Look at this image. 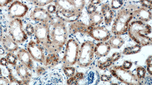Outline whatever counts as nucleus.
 Here are the masks:
<instances>
[{
    "mask_svg": "<svg viewBox=\"0 0 152 85\" xmlns=\"http://www.w3.org/2000/svg\"><path fill=\"white\" fill-rule=\"evenodd\" d=\"M56 12L58 19L64 22L72 23L81 17L85 6V1H55Z\"/></svg>",
    "mask_w": 152,
    "mask_h": 85,
    "instance_id": "obj_1",
    "label": "nucleus"
},
{
    "mask_svg": "<svg viewBox=\"0 0 152 85\" xmlns=\"http://www.w3.org/2000/svg\"><path fill=\"white\" fill-rule=\"evenodd\" d=\"M49 44L47 52L49 53L60 52L66 42L67 30L64 22L58 19H53L49 24Z\"/></svg>",
    "mask_w": 152,
    "mask_h": 85,
    "instance_id": "obj_2",
    "label": "nucleus"
},
{
    "mask_svg": "<svg viewBox=\"0 0 152 85\" xmlns=\"http://www.w3.org/2000/svg\"><path fill=\"white\" fill-rule=\"evenodd\" d=\"M127 31L130 37L141 46L152 44L151 27L146 23L138 20L132 21Z\"/></svg>",
    "mask_w": 152,
    "mask_h": 85,
    "instance_id": "obj_3",
    "label": "nucleus"
},
{
    "mask_svg": "<svg viewBox=\"0 0 152 85\" xmlns=\"http://www.w3.org/2000/svg\"><path fill=\"white\" fill-rule=\"evenodd\" d=\"M133 17L132 13L128 9H120L112 25V33L115 35L124 34L128 30L129 24Z\"/></svg>",
    "mask_w": 152,
    "mask_h": 85,
    "instance_id": "obj_4",
    "label": "nucleus"
},
{
    "mask_svg": "<svg viewBox=\"0 0 152 85\" xmlns=\"http://www.w3.org/2000/svg\"><path fill=\"white\" fill-rule=\"evenodd\" d=\"M95 45L93 42H84L80 47L77 63L81 67L85 68L90 65L94 60Z\"/></svg>",
    "mask_w": 152,
    "mask_h": 85,
    "instance_id": "obj_5",
    "label": "nucleus"
},
{
    "mask_svg": "<svg viewBox=\"0 0 152 85\" xmlns=\"http://www.w3.org/2000/svg\"><path fill=\"white\" fill-rule=\"evenodd\" d=\"M110 72L113 76L126 85H141V81L135 74L121 66H113L110 69Z\"/></svg>",
    "mask_w": 152,
    "mask_h": 85,
    "instance_id": "obj_6",
    "label": "nucleus"
},
{
    "mask_svg": "<svg viewBox=\"0 0 152 85\" xmlns=\"http://www.w3.org/2000/svg\"><path fill=\"white\" fill-rule=\"evenodd\" d=\"M79 48L78 43L75 39L68 40L62 60L63 67L72 66L77 63Z\"/></svg>",
    "mask_w": 152,
    "mask_h": 85,
    "instance_id": "obj_7",
    "label": "nucleus"
},
{
    "mask_svg": "<svg viewBox=\"0 0 152 85\" xmlns=\"http://www.w3.org/2000/svg\"><path fill=\"white\" fill-rule=\"evenodd\" d=\"M23 27V22L19 18L13 19L8 25L7 31L9 35L17 44H22L28 39Z\"/></svg>",
    "mask_w": 152,
    "mask_h": 85,
    "instance_id": "obj_8",
    "label": "nucleus"
},
{
    "mask_svg": "<svg viewBox=\"0 0 152 85\" xmlns=\"http://www.w3.org/2000/svg\"><path fill=\"white\" fill-rule=\"evenodd\" d=\"M49 24L50 23L39 22L34 27L36 42L47 51L49 44Z\"/></svg>",
    "mask_w": 152,
    "mask_h": 85,
    "instance_id": "obj_9",
    "label": "nucleus"
},
{
    "mask_svg": "<svg viewBox=\"0 0 152 85\" xmlns=\"http://www.w3.org/2000/svg\"><path fill=\"white\" fill-rule=\"evenodd\" d=\"M27 51L32 60L41 63H44L46 56L44 48L36 42L31 40L27 46Z\"/></svg>",
    "mask_w": 152,
    "mask_h": 85,
    "instance_id": "obj_10",
    "label": "nucleus"
},
{
    "mask_svg": "<svg viewBox=\"0 0 152 85\" xmlns=\"http://www.w3.org/2000/svg\"><path fill=\"white\" fill-rule=\"evenodd\" d=\"M28 10V6L19 1H13L8 9L9 17L13 19L21 18L25 16Z\"/></svg>",
    "mask_w": 152,
    "mask_h": 85,
    "instance_id": "obj_11",
    "label": "nucleus"
},
{
    "mask_svg": "<svg viewBox=\"0 0 152 85\" xmlns=\"http://www.w3.org/2000/svg\"><path fill=\"white\" fill-rule=\"evenodd\" d=\"M128 9L132 13L133 17H135L138 21L147 22L152 19V13L150 9L142 6L130 5L127 6Z\"/></svg>",
    "mask_w": 152,
    "mask_h": 85,
    "instance_id": "obj_12",
    "label": "nucleus"
},
{
    "mask_svg": "<svg viewBox=\"0 0 152 85\" xmlns=\"http://www.w3.org/2000/svg\"><path fill=\"white\" fill-rule=\"evenodd\" d=\"M88 34L95 40L100 42H105L109 40L110 33L105 27H93L89 25Z\"/></svg>",
    "mask_w": 152,
    "mask_h": 85,
    "instance_id": "obj_13",
    "label": "nucleus"
},
{
    "mask_svg": "<svg viewBox=\"0 0 152 85\" xmlns=\"http://www.w3.org/2000/svg\"><path fill=\"white\" fill-rule=\"evenodd\" d=\"M30 17L33 21L40 22L50 23L53 19L46 9L42 7L36 8L31 11Z\"/></svg>",
    "mask_w": 152,
    "mask_h": 85,
    "instance_id": "obj_14",
    "label": "nucleus"
},
{
    "mask_svg": "<svg viewBox=\"0 0 152 85\" xmlns=\"http://www.w3.org/2000/svg\"><path fill=\"white\" fill-rule=\"evenodd\" d=\"M29 69L22 64L16 66L15 71L18 77L20 79L18 83L20 85H28L32 75Z\"/></svg>",
    "mask_w": 152,
    "mask_h": 85,
    "instance_id": "obj_15",
    "label": "nucleus"
},
{
    "mask_svg": "<svg viewBox=\"0 0 152 85\" xmlns=\"http://www.w3.org/2000/svg\"><path fill=\"white\" fill-rule=\"evenodd\" d=\"M18 59L21 64L31 70L33 68L34 65L33 60L28 51L23 48L19 49L17 53Z\"/></svg>",
    "mask_w": 152,
    "mask_h": 85,
    "instance_id": "obj_16",
    "label": "nucleus"
},
{
    "mask_svg": "<svg viewBox=\"0 0 152 85\" xmlns=\"http://www.w3.org/2000/svg\"><path fill=\"white\" fill-rule=\"evenodd\" d=\"M111 47L107 42H100L94 47V54L99 57L107 56L111 50Z\"/></svg>",
    "mask_w": 152,
    "mask_h": 85,
    "instance_id": "obj_17",
    "label": "nucleus"
},
{
    "mask_svg": "<svg viewBox=\"0 0 152 85\" xmlns=\"http://www.w3.org/2000/svg\"><path fill=\"white\" fill-rule=\"evenodd\" d=\"M88 25L81 21H77L70 24L69 32L71 34H75L78 33L88 34Z\"/></svg>",
    "mask_w": 152,
    "mask_h": 85,
    "instance_id": "obj_18",
    "label": "nucleus"
},
{
    "mask_svg": "<svg viewBox=\"0 0 152 85\" xmlns=\"http://www.w3.org/2000/svg\"><path fill=\"white\" fill-rule=\"evenodd\" d=\"M2 41L4 48L8 52L13 53L18 49V45L9 35L3 36Z\"/></svg>",
    "mask_w": 152,
    "mask_h": 85,
    "instance_id": "obj_19",
    "label": "nucleus"
},
{
    "mask_svg": "<svg viewBox=\"0 0 152 85\" xmlns=\"http://www.w3.org/2000/svg\"><path fill=\"white\" fill-rule=\"evenodd\" d=\"M121 54L119 52H116L113 53L112 56L108 58L105 61L102 62L99 61L97 62V66L101 70H105L110 67L113 63L117 61L121 57Z\"/></svg>",
    "mask_w": 152,
    "mask_h": 85,
    "instance_id": "obj_20",
    "label": "nucleus"
},
{
    "mask_svg": "<svg viewBox=\"0 0 152 85\" xmlns=\"http://www.w3.org/2000/svg\"><path fill=\"white\" fill-rule=\"evenodd\" d=\"M101 12L105 24L108 25L110 24L113 19L114 14L110 5L107 4H103L102 6Z\"/></svg>",
    "mask_w": 152,
    "mask_h": 85,
    "instance_id": "obj_21",
    "label": "nucleus"
},
{
    "mask_svg": "<svg viewBox=\"0 0 152 85\" xmlns=\"http://www.w3.org/2000/svg\"><path fill=\"white\" fill-rule=\"evenodd\" d=\"M104 21V17L101 13L96 11L89 16V26L95 27L99 25Z\"/></svg>",
    "mask_w": 152,
    "mask_h": 85,
    "instance_id": "obj_22",
    "label": "nucleus"
},
{
    "mask_svg": "<svg viewBox=\"0 0 152 85\" xmlns=\"http://www.w3.org/2000/svg\"><path fill=\"white\" fill-rule=\"evenodd\" d=\"M59 57L57 53H49L46 56L45 60L43 64L46 67L51 68L55 67L58 64L59 61Z\"/></svg>",
    "mask_w": 152,
    "mask_h": 85,
    "instance_id": "obj_23",
    "label": "nucleus"
},
{
    "mask_svg": "<svg viewBox=\"0 0 152 85\" xmlns=\"http://www.w3.org/2000/svg\"><path fill=\"white\" fill-rule=\"evenodd\" d=\"M108 43L111 48L118 49L123 46L124 40L120 36L115 35L110 38Z\"/></svg>",
    "mask_w": 152,
    "mask_h": 85,
    "instance_id": "obj_24",
    "label": "nucleus"
},
{
    "mask_svg": "<svg viewBox=\"0 0 152 85\" xmlns=\"http://www.w3.org/2000/svg\"><path fill=\"white\" fill-rule=\"evenodd\" d=\"M84 77L83 73H77L75 74L74 76L68 79L66 81V84L68 85H78L79 81L83 79Z\"/></svg>",
    "mask_w": 152,
    "mask_h": 85,
    "instance_id": "obj_25",
    "label": "nucleus"
},
{
    "mask_svg": "<svg viewBox=\"0 0 152 85\" xmlns=\"http://www.w3.org/2000/svg\"><path fill=\"white\" fill-rule=\"evenodd\" d=\"M142 47L141 46L137 44L132 46L127 47L124 50L123 53L126 55L135 54L140 52Z\"/></svg>",
    "mask_w": 152,
    "mask_h": 85,
    "instance_id": "obj_26",
    "label": "nucleus"
},
{
    "mask_svg": "<svg viewBox=\"0 0 152 85\" xmlns=\"http://www.w3.org/2000/svg\"><path fill=\"white\" fill-rule=\"evenodd\" d=\"M6 59L9 64L13 66H17L18 59L17 56H16L13 53H8L7 55Z\"/></svg>",
    "mask_w": 152,
    "mask_h": 85,
    "instance_id": "obj_27",
    "label": "nucleus"
},
{
    "mask_svg": "<svg viewBox=\"0 0 152 85\" xmlns=\"http://www.w3.org/2000/svg\"><path fill=\"white\" fill-rule=\"evenodd\" d=\"M63 71L65 75L69 78L74 76L75 73L76 69L73 66L63 67Z\"/></svg>",
    "mask_w": 152,
    "mask_h": 85,
    "instance_id": "obj_28",
    "label": "nucleus"
},
{
    "mask_svg": "<svg viewBox=\"0 0 152 85\" xmlns=\"http://www.w3.org/2000/svg\"><path fill=\"white\" fill-rule=\"evenodd\" d=\"M136 71L137 77L141 81L145 77L146 72V70L142 66H139L137 68Z\"/></svg>",
    "mask_w": 152,
    "mask_h": 85,
    "instance_id": "obj_29",
    "label": "nucleus"
},
{
    "mask_svg": "<svg viewBox=\"0 0 152 85\" xmlns=\"http://www.w3.org/2000/svg\"><path fill=\"white\" fill-rule=\"evenodd\" d=\"M31 2L36 6L41 7L49 4L53 2V1H32Z\"/></svg>",
    "mask_w": 152,
    "mask_h": 85,
    "instance_id": "obj_30",
    "label": "nucleus"
},
{
    "mask_svg": "<svg viewBox=\"0 0 152 85\" xmlns=\"http://www.w3.org/2000/svg\"><path fill=\"white\" fill-rule=\"evenodd\" d=\"M123 1H112L111 2V9H117L121 7L123 5Z\"/></svg>",
    "mask_w": 152,
    "mask_h": 85,
    "instance_id": "obj_31",
    "label": "nucleus"
},
{
    "mask_svg": "<svg viewBox=\"0 0 152 85\" xmlns=\"http://www.w3.org/2000/svg\"><path fill=\"white\" fill-rule=\"evenodd\" d=\"M146 66H147V71L151 76L152 75V56L150 55L147 58L146 60Z\"/></svg>",
    "mask_w": 152,
    "mask_h": 85,
    "instance_id": "obj_32",
    "label": "nucleus"
},
{
    "mask_svg": "<svg viewBox=\"0 0 152 85\" xmlns=\"http://www.w3.org/2000/svg\"><path fill=\"white\" fill-rule=\"evenodd\" d=\"M25 31L27 35L28 36H32L34 33V27L32 24L28 23L27 24L26 27Z\"/></svg>",
    "mask_w": 152,
    "mask_h": 85,
    "instance_id": "obj_33",
    "label": "nucleus"
},
{
    "mask_svg": "<svg viewBox=\"0 0 152 85\" xmlns=\"http://www.w3.org/2000/svg\"><path fill=\"white\" fill-rule=\"evenodd\" d=\"M140 2L142 6L147 9H152V1H140Z\"/></svg>",
    "mask_w": 152,
    "mask_h": 85,
    "instance_id": "obj_34",
    "label": "nucleus"
},
{
    "mask_svg": "<svg viewBox=\"0 0 152 85\" xmlns=\"http://www.w3.org/2000/svg\"><path fill=\"white\" fill-rule=\"evenodd\" d=\"M0 85H11L9 78L4 76H0Z\"/></svg>",
    "mask_w": 152,
    "mask_h": 85,
    "instance_id": "obj_35",
    "label": "nucleus"
},
{
    "mask_svg": "<svg viewBox=\"0 0 152 85\" xmlns=\"http://www.w3.org/2000/svg\"><path fill=\"white\" fill-rule=\"evenodd\" d=\"M46 10L49 14H51L56 13V7L55 4H50L48 5Z\"/></svg>",
    "mask_w": 152,
    "mask_h": 85,
    "instance_id": "obj_36",
    "label": "nucleus"
},
{
    "mask_svg": "<svg viewBox=\"0 0 152 85\" xmlns=\"http://www.w3.org/2000/svg\"><path fill=\"white\" fill-rule=\"evenodd\" d=\"M97 7L96 5L90 3L88 6L87 12L88 14H90L95 12L97 10Z\"/></svg>",
    "mask_w": 152,
    "mask_h": 85,
    "instance_id": "obj_37",
    "label": "nucleus"
},
{
    "mask_svg": "<svg viewBox=\"0 0 152 85\" xmlns=\"http://www.w3.org/2000/svg\"><path fill=\"white\" fill-rule=\"evenodd\" d=\"M132 66V62L126 61L124 62L121 67L124 69L128 70L131 68Z\"/></svg>",
    "mask_w": 152,
    "mask_h": 85,
    "instance_id": "obj_38",
    "label": "nucleus"
},
{
    "mask_svg": "<svg viewBox=\"0 0 152 85\" xmlns=\"http://www.w3.org/2000/svg\"><path fill=\"white\" fill-rule=\"evenodd\" d=\"M36 71L38 75L40 76L44 74V73L45 72V69L43 67L38 66V67H36Z\"/></svg>",
    "mask_w": 152,
    "mask_h": 85,
    "instance_id": "obj_39",
    "label": "nucleus"
},
{
    "mask_svg": "<svg viewBox=\"0 0 152 85\" xmlns=\"http://www.w3.org/2000/svg\"><path fill=\"white\" fill-rule=\"evenodd\" d=\"M100 78L101 81L104 82H110L112 79V78L110 76L106 75H102Z\"/></svg>",
    "mask_w": 152,
    "mask_h": 85,
    "instance_id": "obj_40",
    "label": "nucleus"
},
{
    "mask_svg": "<svg viewBox=\"0 0 152 85\" xmlns=\"http://www.w3.org/2000/svg\"><path fill=\"white\" fill-rule=\"evenodd\" d=\"M9 63L6 58H2L0 59V65L3 66L7 67L9 65Z\"/></svg>",
    "mask_w": 152,
    "mask_h": 85,
    "instance_id": "obj_41",
    "label": "nucleus"
},
{
    "mask_svg": "<svg viewBox=\"0 0 152 85\" xmlns=\"http://www.w3.org/2000/svg\"><path fill=\"white\" fill-rule=\"evenodd\" d=\"M13 2V1H0V7H2L7 6L8 4Z\"/></svg>",
    "mask_w": 152,
    "mask_h": 85,
    "instance_id": "obj_42",
    "label": "nucleus"
},
{
    "mask_svg": "<svg viewBox=\"0 0 152 85\" xmlns=\"http://www.w3.org/2000/svg\"><path fill=\"white\" fill-rule=\"evenodd\" d=\"M101 2V1H91V3L93 4L97 5H99V4Z\"/></svg>",
    "mask_w": 152,
    "mask_h": 85,
    "instance_id": "obj_43",
    "label": "nucleus"
},
{
    "mask_svg": "<svg viewBox=\"0 0 152 85\" xmlns=\"http://www.w3.org/2000/svg\"><path fill=\"white\" fill-rule=\"evenodd\" d=\"M3 37L2 30L1 27H0V41H2Z\"/></svg>",
    "mask_w": 152,
    "mask_h": 85,
    "instance_id": "obj_44",
    "label": "nucleus"
},
{
    "mask_svg": "<svg viewBox=\"0 0 152 85\" xmlns=\"http://www.w3.org/2000/svg\"><path fill=\"white\" fill-rule=\"evenodd\" d=\"M5 53V50L2 48H0V55H2Z\"/></svg>",
    "mask_w": 152,
    "mask_h": 85,
    "instance_id": "obj_45",
    "label": "nucleus"
},
{
    "mask_svg": "<svg viewBox=\"0 0 152 85\" xmlns=\"http://www.w3.org/2000/svg\"><path fill=\"white\" fill-rule=\"evenodd\" d=\"M2 75V71H1V69L0 67V75Z\"/></svg>",
    "mask_w": 152,
    "mask_h": 85,
    "instance_id": "obj_46",
    "label": "nucleus"
},
{
    "mask_svg": "<svg viewBox=\"0 0 152 85\" xmlns=\"http://www.w3.org/2000/svg\"><path fill=\"white\" fill-rule=\"evenodd\" d=\"M110 85H119L117 84L113 83V84H111Z\"/></svg>",
    "mask_w": 152,
    "mask_h": 85,
    "instance_id": "obj_47",
    "label": "nucleus"
}]
</instances>
